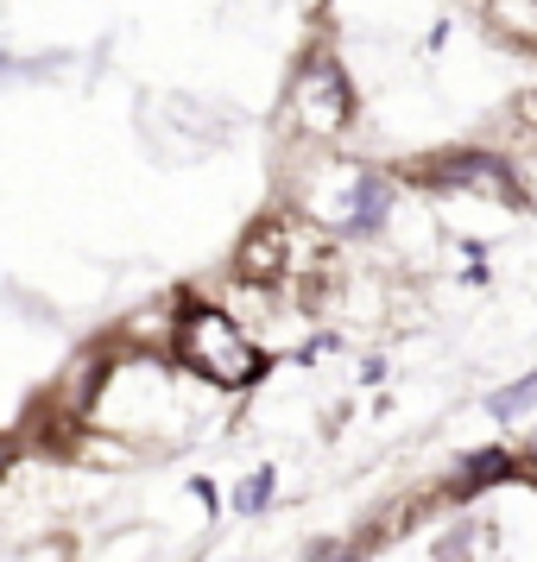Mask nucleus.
I'll use <instances>...</instances> for the list:
<instances>
[{
  "label": "nucleus",
  "instance_id": "9d476101",
  "mask_svg": "<svg viewBox=\"0 0 537 562\" xmlns=\"http://www.w3.org/2000/svg\"><path fill=\"white\" fill-rule=\"evenodd\" d=\"M436 562H449V557H436Z\"/></svg>",
  "mask_w": 537,
  "mask_h": 562
},
{
  "label": "nucleus",
  "instance_id": "f257e3e1",
  "mask_svg": "<svg viewBox=\"0 0 537 562\" xmlns=\"http://www.w3.org/2000/svg\"><path fill=\"white\" fill-rule=\"evenodd\" d=\"M178 355L190 373H203L215 385H254L266 373V355L240 335V323H228L222 310H183L178 323Z\"/></svg>",
  "mask_w": 537,
  "mask_h": 562
},
{
  "label": "nucleus",
  "instance_id": "6e6552de",
  "mask_svg": "<svg viewBox=\"0 0 537 562\" xmlns=\"http://www.w3.org/2000/svg\"><path fill=\"white\" fill-rule=\"evenodd\" d=\"M266 499H272V474H247L234 486V512H259Z\"/></svg>",
  "mask_w": 537,
  "mask_h": 562
},
{
  "label": "nucleus",
  "instance_id": "f03ea898",
  "mask_svg": "<svg viewBox=\"0 0 537 562\" xmlns=\"http://www.w3.org/2000/svg\"><path fill=\"white\" fill-rule=\"evenodd\" d=\"M348 82L335 64H310L304 77H298V114H304L316 133H342L348 127Z\"/></svg>",
  "mask_w": 537,
  "mask_h": 562
},
{
  "label": "nucleus",
  "instance_id": "423d86ee",
  "mask_svg": "<svg viewBox=\"0 0 537 562\" xmlns=\"http://www.w3.org/2000/svg\"><path fill=\"white\" fill-rule=\"evenodd\" d=\"M380 215H385V183L380 178H360L355 183V228L373 234V228H380Z\"/></svg>",
  "mask_w": 537,
  "mask_h": 562
},
{
  "label": "nucleus",
  "instance_id": "0eeeda50",
  "mask_svg": "<svg viewBox=\"0 0 537 562\" xmlns=\"http://www.w3.org/2000/svg\"><path fill=\"white\" fill-rule=\"evenodd\" d=\"M525 405H537V373L518 380V385H506V392H493V417H518Z\"/></svg>",
  "mask_w": 537,
  "mask_h": 562
},
{
  "label": "nucleus",
  "instance_id": "1a4fd4ad",
  "mask_svg": "<svg viewBox=\"0 0 537 562\" xmlns=\"http://www.w3.org/2000/svg\"><path fill=\"white\" fill-rule=\"evenodd\" d=\"M532 461H537V436H532Z\"/></svg>",
  "mask_w": 537,
  "mask_h": 562
},
{
  "label": "nucleus",
  "instance_id": "7ed1b4c3",
  "mask_svg": "<svg viewBox=\"0 0 537 562\" xmlns=\"http://www.w3.org/2000/svg\"><path fill=\"white\" fill-rule=\"evenodd\" d=\"M430 183H443V190H481V196H493V203H518V178H512L500 158H486V153L443 158V165L430 171Z\"/></svg>",
  "mask_w": 537,
  "mask_h": 562
},
{
  "label": "nucleus",
  "instance_id": "20e7f679",
  "mask_svg": "<svg viewBox=\"0 0 537 562\" xmlns=\"http://www.w3.org/2000/svg\"><path fill=\"white\" fill-rule=\"evenodd\" d=\"M240 266H247V279H279L284 272V222H266V228L247 234Z\"/></svg>",
  "mask_w": 537,
  "mask_h": 562
},
{
  "label": "nucleus",
  "instance_id": "39448f33",
  "mask_svg": "<svg viewBox=\"0 0 537 562\" xmlns=\"http://www.w3.org/2000/svg\"><path fill=\"white\" fill-rule=\"evenodd\" d=\"M506 474H512V456H506V449H481V456H468V461H461L456 493H481V486L506 481Z\"/></svg>",
  "mask_w": 537,
  "mask_h": 562
}]
</instances>
